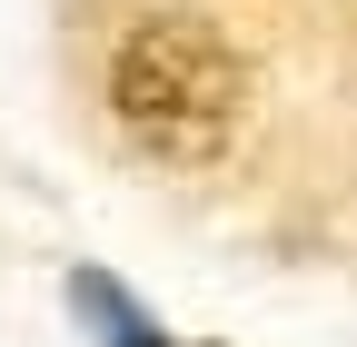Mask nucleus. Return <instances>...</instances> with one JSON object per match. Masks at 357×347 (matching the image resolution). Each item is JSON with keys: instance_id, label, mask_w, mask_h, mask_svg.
<instances>
[{"instance_id": "1", "label": "nucleus", "mask_w": 357, "mask_h": 347, "mask_svg": "<svg viewBox=\"0 0 357 347\" xmlns=\"http://www.w3.org/2000/svg\"><path fill=\"white\" fill-rule=\"evenodd\" d=\"M109 109L159 169H218L248 129V70L199 10H159L109 50Z\"/></svg>"}, {"instance_id": "2", "label": "nucleus", "mask_w": 357, "mask_h": 347, "mask_svg": "<svg viewBox=\"0 0 357 347\" xmlns=\"http://www.w3.org/2000/svg\"><path fill=\"white\" fill-rule=\"evenodd\" d=\"M70 308L100 327V347H169V337H159V327H149V318H139V308H129V298L100 278V268H79V278H70Z\"/></svg>"}]
</instances>
